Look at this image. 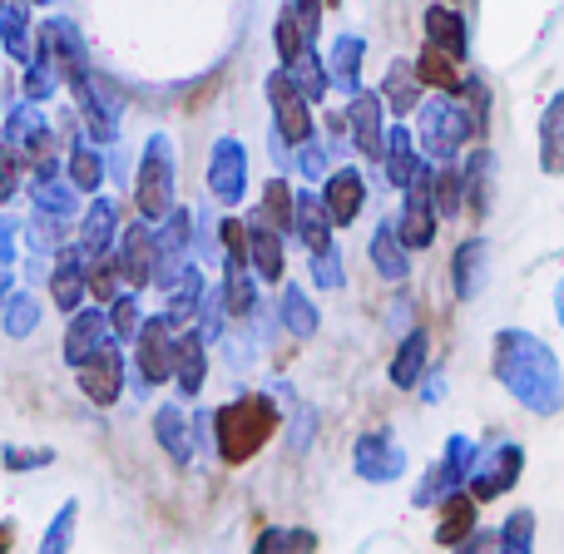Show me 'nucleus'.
Masks as SVG:
<instances>
[{
  "mask_svg": "<svg viewBox=\"0 0 564 554\" xmlns=\"http://www.w3.org/2000/svg\"><path fill=\"white\" fill-rule=\"evenodd\" d=\"M224 248H228V263H248V228L238 218L224 224Z\"/></svg>",
  "mask_w": 564,
  "mask_h": 554,
  "instance_id": "nucleus-44",
  "label": "nucleus"
},
{
  "mask_svg": "<svg viewBox=\"0 0 564 554\" xmlns=\"http://www.w3.org/2000/svg\"><path fill=\"white\" fill-rule=\"evenodd\" d=\"M154 436H159V450H164L174 466H188L194 460V416H184V406L178 401H164V406L154 411Z\"/></svg>",
  "mask_w": 564,
  "mask_h": 554,
  "instance_id": "nucleus-10",
  "label": "nucleus"
},
{
  "mask_svg": "<svg viewBox=\"0 0 564 554\" xmlns=\"http://www.w3.org/2000/svg\"><path fill=\"white\" fill-rule=\"evenodd\" d=\"M555 302H560V322H564V282H560V297Z\"/></svg>",
  "mask_w": 564,
  "mask_h": 554,
  "instance_id": "nucleus-49",
  "label": "nucleus"
},
{
  "mask_svg": "<svg viewBox=\"0 0 564 554\" xmlns=\"http://www.w3.org/2000/svg\"><path fill=\"white\" fill-rule=\"evenodd\" d=\"M139 327H144V317H139V302L134 297H115V302H109V332H115L119 341H134Z\"/></svg>",
  "mask_w": 564,
  "mask_h": 554,
  "instance_id": "nucleus-37",
  "label": "nucleus"
},
{
  "mask_svg": "<svg viewBox=\"0 0 564 554\" xmlns=\"http://www.w3.org/2000/svg\"><path fill=\"white\" fill-rule=\"evenodd\" d=\"M317 545H322L317 530H307V525H268V530H258L248 554H317Z\"/></svg>",
  "mask_w": 564,
  "mask_h": 554,
  "instance_id": "nucleus-16",
  "label": "nucleus"
},
{
  "mask_svg": "<svg viewBox=\"0 0 564 554\" xmlns=\"http://www.w3.org/2000/svg\"><path fill=\"white\" fill-rule=\"evenodd\" d=\"M154 258H159V243H149L144 228H129L124 253H119V268H124V278L134 282V287H149V278H154Z\"/></svg>",
  "mask_w": 564,
  "mask_h": 554,
  "instance_id": "nucleus-19",
  "label": "nucleus"
},
{
  "mask_svg": "<svg viewBox=\"0 0 564 554\" xmlns=\"http://www.w3.org/2000/svg\"><path fill=\"white\" fill-rule=\"evenodd\" d=\"M520 476H525V446H520V441H496V446L476 450V466H470V476H466V490L480 500V506H490V500L510 496V490L520 486Z\"/></svg>",
  "mask_w": 564,
  "mask_h": 554,
  "instance_id": "nucleus-3",
  "label": "nucleus"
},
{
  "mask_svg": "<svg viewBox=\"0 0 564 554\" xmlns=\"http://www.w3.org/2000/svg\"><path fill=\"white\" fill-rule=\"evenodd\" d=\"M441 496H451V480H446V470H441L436 460H431L426 476H421V486L411 490V506H416V510H436V506H441Z\"/></svg>",
  "mask_w": 564,
  "mask_h": 554,
  "instance_id": "nucleus-36",
  "label": "nucleus"
},
{
  "mask_svg": "<svg viewBox=\"0 0 564 554\" xmlns=\"http://www.w3.org/2000/svg\"><path fill=\"white\" fill-rule=\"evenodd\" d=\"M243 178H248L243 149H238L234 139H224V144L214 149V174H208V184H214V194L224 198V204H238V198H243Z\"/></svg>",
  "mask_w": 564,
  "mask_h": 554,
  "instance_id": "nucleus-14",
  "label": "nucleus"
},
{
  "mask_svg": "<svg viewBox=\"0 0 564 554\" xmlns=\"http://www.w3.org/2000/svg\"><path fill=\"white\" fill-rule=\"evenodd\" d=\"M30 327H35V302L15 297L6 307V332H10V337H30Z\"/></svg>",
  "mask_w": 564,
  "mask_h": 554,
  "instance_id": "nucleus-41",
  "label": "nucleus"
},
{
  "mask_svg": "<svg viewBox=\"0 0 564 554\" xmlns=\"http://www.w3.org/2000/svg\"><path fill=\"white\" fill-rule=\"evenodd\" d=\"M282 406L273 397H238L214 411V450L224 466H248L278 436Z\"/></svg>",
  "mask_w": 564,
  "mask_h": 554,
  "instance_id": "nucleus-2",
  "label": "nucleus"
},
{
  "mask_svg": "<svg viewBox=\"0 0 564 554\" xmlns=\"http://www.w3.org/2000/svg\"><path fill=\"white\" fill-rule=\"evenodd\" d=\"M292 214H297V198H292V188L282 184V178H273V184L263 188V218H268V228L288 233V228H292Z\"/></svg>",
  "mask_w": 564,
  "mask_h": 554,
  "instance_id": "nucleus-29",
  "label": "nucleus"
},
{
  "mask_svg": "<svg viewBox=\"0 0 564 554\" xmlns=\"http://www.w3.org/2000/svg\"><path fill=\"white\" fill-rule=\"evenodd\" d=\"M411 194H406V208H401V243L406 248H431L436 238V198H431V174H416L411 178Z\"/></svg>",
  "mask_w": 564,
  "mask_h": 554,
  "instance_id": "nucleus-8",
  "label": "nucleus"
},
{
  "mask_svg": "<svg viewBox=\"0 0 564 554\" xmlns=\"http://www.w3.org/2000/svg\"><path fill=\"white\" fill-rule=\"evenodd\" d=\"M75 525H79V500H65L55 510V520L45 525V535H40L35 554H69L75 550Z\"/></svg>",
  "mask_w": 564,
  "mask_h": 554,
  "instance_id": "nucleus-24",
  "label": "nucleus"
},
{
  "mask_svg": "<svg viewBox=\"0 0 564 554\" xmlns=\"http://www.w3.org/2000/svg\"><path fill=\"white\" fill-rule=\"evenodd\" d=\"M282 322H288L297 337H312V327H317V312H312V302L302 297L297 287L282 292Z\"/></svg>",
  "mask_w": 564,
  "mask_h": 554,
  "instance_id": "nucleus-35",
  "label": "nucleus"
},
{
  "mask_svg": "<svg viewBox=\"0 0 564 554\" xmlns=\"http://www.w3.org/2000/svg\"><path fill=\"white\" fill-rule=\"evenodd\" d=\"M416 75H421V85L441 89V95H456V89H460L456 55H446V50H441V45H426V55L416 59Z\"/></svg>",
  "mask_w": 564,
  "mask_h": 554,
  "instance_id": "nucleus-22",
  "label": "nucleus"
},
{
  "mask_svg": "<svg viewBox=\"0 0 564 554\" xmlns=\"http://www.w3.org/2000/svg\"><path fill=\"white\" fill-rule=\"evenodd\" d=\"M476 525H480V500L470 496L466 486L441 496V506H436V545L441 550H456Z\"/></svg>",
  "mask_w": 564,
  "mask_h": 554,
  "instance_id": "nucleus-9",
  "label": "nucleus"
},
{
  "mask_svg": "<svg viewBox=\"0 0 564 554\" xmlns=\"http://www.w3.org/2000/svg\"><path fill=\"white\" fill-rule=\"evenodd\" d=\"M268 85H273V89H268V95H273L278 129H282V134H288V139H297V144H302V139L312 134V119H307V95H302V89L292 85V75H273V79H268Z\"/></svg>",
  "mask_w": 564,
  "mask_h": 554,
  "instance_id": "nucleus-11",
  "label": "nucleus"
},
{
  "mask_svg": "<svg viewBox=\"0 0 564 554\" xmlns=\"http://www.w3.org/2000/svg\"><path fill=\"white\" fill-rule=\"evenodd\" d=\"M490 178H496V159H490V149H480L466 169V204L476 218L490 214Z\"/></svg>",
  "mask_w": 564,
  "mask_h": 554,
  "instance_id": "nucleus-25",
  "label": "nucleus"
},
{
  "mask_svg": "<svg viewBox=\"0 0 564 554\" xmlns=\"http://www.w3.org/2000/svg\"><path fill=\"white\" fill-rule=\"evenodd\" d=\"M75 184H85V188L99 184V159L85 154V149H75Z\"/></svg>",
  "mask_w": 564,
  "mask_h": 554,
  "instance_id": "nucleus-45",
  "label": "nucleus"
},
{
  "mask_svg": "<svg viewBox=\"0 0 564 554\" xmlns=\"http://www.w3.org/2000/svg\"><path fill=\"white\" fill-rule=\"evenodd\" d=\"M426 357H431V337L426 332H406V341L397 347V361H391V387L411 391L421 377H426Z\"/></svg>",
  "mask_w": 564,
  "mask_h": 554,
  "instance_id": "nucleus-17",
  "label": "nucleus"
},
{
  "mask_svg": "<svg viewBox=\"0 0 564 554\" xmlns=\"http://www.w3.org/2000/svg\"><path fill=\"white\" fill-rule=\"evenodd\" d=\"M322 204H327L332 224H351V218L361 214V204H367V184H361V174H351V169L332 174V178H327V194H322Z\"/></svg>",
  "mask_w": 564,
  "mask_h": 554,
  "instance_id": "nucleus-15",
  "label": "nucleus"
},
{
  "mask_svg": "<svg viewBox=\"0 0 564 554\" xmlns=\"http://www.w3.org/2000/svg\"><path fill=\"white\" fill-rule=\"evenodd\" d=\"M292 228H297V238L312 248V253H322V248H332V214L322 198L302 194L297 198V214H292Z\"/></svg>",
  "mask_w": 564,
  "mask_h": 554,
  "instance_id": "nucleus-18",
  "label": "nucleus"
},
{
  "mask_svg": "<svg viewBox=\"0 0 564 554\" xmlns=\"http://www.w3.org/2000/svg\"><path fill=\"white\" fill-rule=\"evenodd\" d=\"M426 35H431V45H441L446 55H466V25H460V15L456 10H446V6H431L426 10Z\"/></svg>",
  "mask_w": 564,
  "mask_h": 554,
  "instance_id": "nucleus-21",
  "label": "nucleus"
},
{
  "mask_svg": "<svg viewBox=\"0 0 564 554\" xmlns=\"http://www.w3.org/2000/svg\"><path fill=\"white\" fill-rule=\"evenodd\" d=\"M248 258H253V268L263 273V282H282V238L278 228H253L248 233Z\"/></svg>",
  "mask_w": 564,
  "mask_h": 554,
  "instance_id": "nucleus-23",
  "label": "nucleus"
},
{
  "mask_svg": "<svg viewBox=\"0 0 564 554\" xmlns=\"http://www.w3.org/2000/svg\"><path fill=\"white\" fill-rule=\"evenodd\" d=\"M50 292H55V302H59V307H65V312H75L79 302H85V273H79V263H75V258H65V263H59L55 287H50Z\"/></svg>",
  "mask_w": 564,
  "mask_h": 554,
  "instance_id": "nucleus-34",
  "label": "nucleus"
},
{
  "mask_svg": "<svg viewBox=\"0 0 564 554\" xmlns=\"http://www.w3.org/2000/svg\"><path fill=\"white\" fill-rule=\"evenodd\" d=\"M0 466H6L10 476H30V470L55 466V450L50 446H6L0 450Z\"/></svg>",
  "mask_w": 564,
  "mask_h": 554,
  "instance_id": "nucleus-32",
  "label": "nucleus"
},
{
  "mask_svg": "<svg viewBox=\"0 0 564 554\" xmlns=\"http://www.w3.org/2000/svg\"><path fill=\"white\" fill-rule=\"evenodd\" d=\"M134 367L144 371L149 387H164L174 381V327L169 317H149L134 337Z\"/></svg>",
  "mask_w": 564,
  "mask_h": 554,
  "instance_id": "nucleus-6",
  "label": "nucleus"
},
{
  "mask_svg": "<svg viewBox=\"0 0 564 554\" xmlns=\"http://www.w3.org/2000/svg\"><path fill=\"white\" fill-rule=\"evenodd\" d=\"M351 129H357V144L367 159L381 154V124H377V99H357L351 105Z\"/></svg>",
  "mask_w": 564,
  "mask_h": 554,
  "instance_id": "nucleus-30",
  "label": "nucleus"
},
{
  "mask_svg": "<svg viewBox=\"0 0 564 554\" xmlns=\"http://www.w3.org/2000/svg\"><path fill=\"white\" fill-rule=\"evenodd\" d=\"M496 381L530 411V416H560L564 377L555 351L530 332H500L496 337Z\"/></svg>",
  "mask_w": 564,
  "mask_h": 554,
  "instance_id": "nucleus-1",
  "label": "nucleus"
},
{
  "mask_svg": "<svg viewBox=\"0 0 564 554\" xmlns=\"http://www.w3.org/2000/svg\"><path fill=\"white\" fill-rule=\"evenodd\" d=\"M89 292H95V297H105V302H115L119 297V282H124V268L115 263V258H99L95 268H89Z\"/></svg>",
  "mask_w": 564,
  "mask_h": 554,
  "instance_id": "nucleus-38",
  "label": "nucleus"
},
{
  "mask_svg": "<svg viewBox=\"0 0 564 554\" xmlns=\"http://www.w3.org/2000/svg\"><path fill=\"white\" fill-rule=\"evenodd\" d=\"M500 554H535V510L520 506L500 525Z\"/></svg>",
  "mask_w": 564,
  "mask_h": 554,
  "instance_id": "nucleus-26",
  "label": "nucleus"
},
{
  "mask_svg": "<svg viewBox=\"0 0 564 554\" xmlns=\"http://www.w3.org/2000/svg\"><path fill=\"white\" fill-rule=\"evenodd\" d=\"M351 470H357L367 486H397L406 476V446H401L391 431H361L351 441Z\"/></svg>",
  "mask_w": 564,
  "mask_h": 554,
  "instance_id": "nucleus-4",
  "label": "nucleus"
},
{
  "mask_svg": "<svg viewBox=\"0 0 564 554\" xmlns=\"http://www.w3.org/2000/svg\"><path fill=\"white\" fill-rule=\"evenodd\" d=\"M10 545H15V525H10V520H0V554H10Z\"/></svg>",
  "mask_w": 564,
  "mask_h": 554,
  "instance_id": "nucleus-48",
  "label": "nucleus"
},
{
  "mask_svg": "<svg viewBox=\"0 0 564 554\" xmlns=\"http://www.w3.org/2000/svg\"><path fill=\"white\" fill-rule=\"evenodd\" d=\"M387 174H391V184H411V178L421 174L416 159H411L406 134H391V149H387Z\"/></svg>",
  "mask_w": 564,
  "mask_h": 554,
  "instance_id": "nucleus-39",
  "label": "nucleus"
},
{
  "mask_svg": "<svg viewBox=\"0 0 564 554\" xmlns=\"http://www.w3.org/2000/svg\"><path fill=\"white\" fill-rule=\"evenodd\" d=\"M109 228H115V214H109V208L105 204H99L95 208V214H89V224H85V248H89V253H105V243H109Z\"/></svg>",
  "mask_w": 564,
  "mask_h": 554,
  "instance_id": "nucleus-40",
  "label": "nucleus"
},
{
  "mask_svg": "<svg viewBox=\"0 0 564 554\" xmlns=\"http://www.w3.org/2000/svg\"><path fill=\"white\" fill-rule=\"evenodd\" d=\"M451 278H456V297H476L480 278H486V243H480V238H466V243L456 248Z\"/></svg>",
  "mask_w": 564,
  "mask_h": 554,
  "instance_id": "nucleus-20",
  "label": "nucleus"
},
{
  "mask_svg": "<svg viewBox=\"0 0 564 554\" xmlns=\"http://www.w3.org/2000/svg\"><path fill=\"white\" fill-rule=\"evenodd\" d=\"M416 99H421V75H416V65H391V69H387V105L406 115Z\"/></svg>",
  "mask_w": 564,
  "mask_h": 554,
  "instance_id": "nucleus-27",
  "label": "nucleus"
},
{
  "mask_svg": "<svg viewBox=\"0 0 564 554\" xmlns=\"http://www.w3.org/2000/svg\"><path fill=\"white\" fill-rule=\"evenodd\" d=\"M124 367H129V361L119 357V347H109V341L85 361V367H75L79 391H85L89 406H99V411L119 406V397H124Z\"/></svg>",
  "mask_w": 564,
  "mask_h": 554,
  "instance_id": "nucleus-5",
  "label": "nucleus"
},
{
  "mask_svg": "<svg viewBox=\"0 0 564 554\" xmlns=\"http://www.w3.org/2000/svg\"><path fill=\"white\" fill-rule=\"evenodd\" d=\"M357 40H341V50H337V75H341V85H351V75H357Z\"/></svg>",
  "mask_w": 564,
  "mask_h": 554,
  "instance_id": "nucleus-46",
  "label": "nucleus"
},
{
  "mask_svg": "<svg viewBox=\"0 0 564 554\" xmlns=\"http://www.w3.org/2000/svg\"><path fill=\"white\" fill-rule=\"evenodd\" d=\"M431 198H436V214L441 218H456L460 204H466V178H460L456 169L436 174V178H431Z\"/></svg>",
  "mask_w": 564,
  "mask_h": 554,
  "instance_id": "nucleus-31",
  "label": "nucleus"
},
{
  "mask_svg": "<svg viewBox=\"0 0 564 554\" xmlns=\"http://www.w3.org/2000/svg\"><path fill=\"white\" fill-rule=\"evenodd\" d=\"M105 337H109L105 312H75V322H69V332H65V361L69 367H85V361L105 347Z\"/></svg>",
  "mask_w": 564,
  "mask_h": 554,
  "instance_id": "nucleus-13",
  "label": "nucleus"
},
{
  "mask_svg": "<svg viewBox=\"0 0 564 554\" xmlns=\"http://www.w3.org/2000/svg\"><path fill=\"white\" fill-rule=\"evenodd\" d=\"M451 554H500V530H486V525H476L466 540H460Z\"/></svg>",
  "mask_w": 564,
  "mask_h": 554,
  "instance_id": "nucleus-43",
  "label": "nucleus"
},
{
  "mask_svg": "<svg viewBox=\"0 0 564 554\" xmlns=\"http://www.w3.org/2000/svg\"><path fill=\"white\" fill-rule=\"evenodd\" d=\"M169 144L164 139H154L144 154V174H139V208H144V218H164L169 204H174V164H169Z\"/></svg>",
  "mask_w": 564,
  "mask_h": 554,
  "instance_id": "nucleus-7",
  "label": "nucleus"
},
{
  "mask_svg": "<svg viewBox=\"0 0 564 554\" xmlns=\"http://www.w3.org/2000/svg\"><path fill=\"white\" fill-rule=\"evenodd\" d=\"M545 174H564V95L545 109Z\"/></svg>",
  "mask_w": 564,
  "mask_h": 554,
  "instance_id": "nucleus-28",
  "label": "nucleus"
},
{
  "mask_svg": "<svg viewBox=\"0 0 564 554\" xmlns=\"http://www.w3.org/2000/svg\"><path fill=\"white\" fill-rule=\"evenodd\" d=\"M371 263H377L391 282L406 278V253H401V243H397V233H391V228H377V243H371Z\"/></svg>",
  "mask_w": 564,
  "mask_h": 554,
  "instance_id": "nucleus-33",
  "label": "nucleus"
},
{
  "mask_svg": "<svg viewBox=\"0 0 564 554\" xmlns=\"http://www.w3.org/2000/svg\"><path fill=\"white\" fill-rule=\"evenodd\" d=\"M312 426H317V411L302 406V411H297V421L288 426V450H292V456H302V450L312 446Z\"/></svg>",
  "mask_w": 564,
  "mask_h": 554,
  "instance_id": "nucleus-42",
  "label": "nucleus"
},
{
  "mask_svg": "<svg viewBox=\"0 0 564 554\" xmlns=\"http://www.w3.org/2000/svg\"><path fill=\"white\" fill-rule=\"evenodd\" d=\"M416 387H421V397H426V401H441V391H446V377H441V371H426Z\"/></svg>",
  "mask_w": 564,
  "mask_h": 554,
  "instance_id": "nucleus-47",
  "label": "nucleus"
},
{
  "mask_svg": "<svg viewBox=\"0 0 564 554\" xmlns=\"http://www.w3.org/2000/svg\"><path fill=\"white\" fill-rule=\"evenodd\" d=\"M204 377H208L204 337H198V332L174 337V387L184 391V397H198V391H204Z\"/></svg>",
  "mask_w": 564,
  "mask_h": 554,
  "instance_id": "nucleus-12",
  "label": "nucleus"
}]
</instances>
